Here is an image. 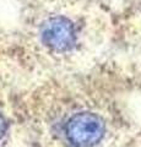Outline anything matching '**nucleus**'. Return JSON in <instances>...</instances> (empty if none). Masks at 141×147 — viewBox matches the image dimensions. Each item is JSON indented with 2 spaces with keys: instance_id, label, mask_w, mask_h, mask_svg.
Instances as JSON below:
<instances>
[{
  "instance_id": "7ed1b4c3",
  "label": "nucleus",
  "mask_w": 141,
  "mask_h": 147,
  "mask_svg": "<svg viewBox=\"0 0 141 147\" xmlns=\"http://www.w3.org/2000/svg\"><path fill=\"white\" fill-rule=\"evenodd\" d=\"M6 119L3 115V113H0V142L5 137L6 132H7V124H6Z\"/></svg>"
},
{
  "instance_id": "f257e3e1",
  "label": "nucleus",
  "mask_w": 141,
  "mask_h": 147,
  "mask_svg": "<svg viewBox=\"0 0 141 147\" xmlns=\"http://www.w3.org/2000/svg\"><path fill=\"white\" fill-rule=\"evenodd\" d=\"M17 55L49 71L79 69L98 38L103 10L96 0H22Z\"/></svg>"
},
{
  "instance_id": "f03ea898",
  "label": "nucleus",
  "mask_w": 141,
  "mask_h": 147,
  "mask_svg": "<svg viewBox=\"0 0 141 147\" xmlns=\"http://www.w3.org/2000/svg\"><path fill=\"white\" fill-rule=\"evenodd\" d=\"M47 134L59 147H96L106 134V124L98 113L71 99L47 117Z\"/></svg>"
}]
</instances>
